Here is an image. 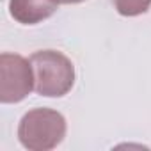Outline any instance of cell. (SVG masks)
<instances>
[{
	"mask_svg": "<svg viewBox=\"0 0 151 151\" xmlns=\"http://www.w3.org/2000/svg\"><path fill=\"white\" fill-rule=\"evenodd\" d=\"M112 4L121 16H139L147 13L151 0H112Z\"/></svg>",
	"mask_w": 151,
	"mask_h": 151,
	"instance_id": "5b68a950",
	"label": "cell"
},
{
	"mask_svg": "<svg viewBox=\"0 0 151 151\" xmlns=\"http://www.w3.org/2000/svg\"><path fill=\"white\" fill-rule=\"evenodd\" d=\"M34 69V89L46 98H60L68 94L75 84L73 62L57 50H41L30 55Z\"/></svg>",
	"mask_w": 151,
	"mask_h": 151,
	"instance_id": "6da1fadb",
	"label": "cell"
},
{
	"mask_svg": "<svg viewBox=\"0 0 151 151\" xmlns=\"http://www.w3.org/2000/svg\"><path fill=\"white\" fill-rule=\"evenodd\" d=\"M59 4H80V2H84V0H57Z\"/></svg>",
	"mask_w": 151,
	"mask_h": 151,
	"instance_id": "8992f818",
	"label": "cell"
},
{
	"mask_svg": "<svg viewBox=\"0 0 151 151\" xmlns=\"http://www.w3.org/2000/svg\"><path fill=\"white\" fill-rule=\"evenodd\" d=\"M34 89V69L30 59L18 53L0 55V101L18 103Z\"/></svg>",
	"mask_w": 151,
	"mask_h": 151,
	"instance_id": "3957f363",
	"label": "cell"
},
{
	"mask_svg": "<svg viewBox=\"0 0 151 151\" xmlns=\"http://www.w3.org/2000/svg\"><path fill=\"white\" fill-rule=\"evenodd\" d=\"M66 137V119L53 109H32L18 124V139L25 149L48 151Z\"/></svg>",
	"mask_w": 151,
	"mask_h": 151,
	"instance_id": "7a4b0ae2",
	"label": "cell"
},
{
	"mask_svg": "<svg viewBox=\"0 0 151 151\" xmlns=\"http://www.w3.org/2000/svg\"><path fill=\"white\" fill-rule=\"evenodd\" d=\"M57 0H9V14L23 25H36L57 11Z\"/></svg>",
	"mask_w": 151,
	"mask_h": 151,
	"instance_id": "277c9868",
	"label": "cell"
}]
</instances>
